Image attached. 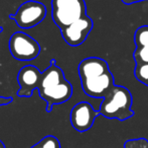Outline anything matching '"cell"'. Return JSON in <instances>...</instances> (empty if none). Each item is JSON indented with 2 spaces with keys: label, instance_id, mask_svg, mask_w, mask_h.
Returning <instances> with one entry per match:
<instances>
[{
  "label": "cell",
  "instance_id": "cell-15",
  "mask_svg": "<svg viewBox=\"0 0 148 148\" xmlns=\"http://www.w3.org/2000/svg\"><path fill=\"white\" fill-rule=\"evenodd\" d=\"M0 148H5V146H4L3 142H2L1 140H0Z\"/></svg>",
  "mask_w": 148,
  "mask_h": 148
},
{
  "label": "cell",
  "instance_id": "cell-6",
  "mask_svg": "<svg viewBox=\"0 0 148 148\" xmlns=\"http://www.w3.org/2000/svg\"><path fill=\"white\" fill-rule=\"evenodd\" d=\"M94 22L90 16L86 15L80 19L76 20L70 26L60 30L62 39L69 46L78 47L82 45L92 32Z\"/></svg>",
  "mask_w": 148,
  "mask_h": 148
},
{
  "label": "cell",
  "instance_id": "cell-14",
  "mask_svg": "<svg viewBox=\"0 0 148 148\" xmlns=\"http://www.w3.org/2000/svg\"><path fill=\"white\" fill-rule=\"evenodd\" d=\"M124 4L126 5H130V4H134V3H138V2H142L145 0H121Z\"/></svg>",
  "mask_w": 148,
  "mask_h": 148
},
{
  "label": "cell",
  "instance_id": "cell-10",
  "mask_svg": "<svg viewBox=\"0 0 148 148\" xmlns=\"http://www.w3.org/2000/svg\"><path fill=\"white\" fill-rule=\"evenodd\" d=\"M136 49L133 57L138 63H148V26H142L136 30L134 34Z\"/></svg>",
  "mask_w": 148,
  "mask_h": 148
},
{
  "label": "cell",
  "instance_id": "cell-3",
  "mask_svg": "<svg viewBox=\"0 0 148 148\" xmlns=\"http://www.w3.org/2000/svg\"><path fill=\"white\" fill-rule=\"evenodd\" d=\"M86 15L85 0H51V17L60 30Z\"/></svg>",
  "mask_w": 148,
  "mask_h": 148
},
{
  "label": "cell",
  "instance_id": "cell-12",
  "mask_svg": "<svg viewBox=\"0 0 148 148\" xmlns=\"http://www.w3.org/2000/svg\"><path fill=\"white\" fill-rule=\"evenodd\" d=\"M30 148H60V143L57 137L49 135L43 137L38 143L34 144Z\"/></svg>",
  "mask_w": 148,
  "mask_h": 148
},
{
  "label": "cell",
  "instance_id": "cell-1",
  "mask_svg": "<svg viewBox=\"0 0 148 148\" xmlns=\"http://www.w3.org/2000/svg\"><path fill=\"white\" fill-rule=\"evenodd\" d=\"M38 92L39 97L47 103L45 111L47 113L51 112L53 106L66 103L72 97V84L66 79L64 71L56 64L55 59L41 73Z\"/></svg>",
  "mask_w": 148,
  "mask_h": 148
},
{
  "label": "cell",
  "instance_id": "cell-16",
  "mask_svg": "<svg viewBox=\"0 0 148 148\" xmlns=\"http://www.w3.org/2000/svg\"><path fill=\"white\" fill-rule=\"evenodd\" d=\"M1 33H2V28L0 26V34H1Z\"/></svg>",
  "mask_w": 148,
  "mask_h": 148
},
{
  "label": "cell",
  "instance_id": "cell-7",
  "mask_svg": "<svg viewBox=\"0 0 148 148\" xmlns=\"http://www.w3.org/2000/svg\"><path fill=\"white\" fill-rule=\"evenodd\" d=\"M98 115H100L99 111H96L91 104L81 101L74 106L71 111V124L78 132H86L93 127Z\"/></svg>",
  "mask_w": 148,
  "mask_h": 148
},
{
  "label": "cell",
  "instance_id": "cell-8",
  "mask_svg": "<svg viewBox=\"0 0 148 148\" xmlns=\"http://www.w3.org/2000/svg\"><path fill=\"white\" fill-rule=\"evenodd\" d=\"M81 84L84 92L88 97L95 99H103L112 87L115 85L114 76L111 71L95 77L81 79Z\"/></svg>",
  "mask_w": 148,
  "mask_h": 148
},
{
  "label": "cell",
  "instance_id": "cell-5",
  "mask_svg": "<svg viewBox=\"0 0 148 148\" xmlns=\"http://www.w3.org/2000/svg\"><path fill=\"white\" fill-rule=\"evenodd\" d=\"M9 50L18 61H31L40 53V46L33 38L23 32H16L10 37Z\"/></svg>",
  "mask_w": 148,
  "mask_h": 148
},
{
  "label": "cell",
  "instance_id": "cell-9",
  "mask_svg": "<svg viewBox=\"0 0 148 148\" xmlns=\"http://www.w3.org/2000/svg\"><path fill=\"white\" fill-rule=\"evenodd\" d=\"M41 73L33 65H26L19 70L17 74V81L19 89L17 91L18 97H29L32 95L34 89H38L41 80Z\"/></svg>",
  "mask_w": 148,
  "mask_h": 148
},
{
  "label": "cell",
  "instance_id": "cell-11",
  "mask_svg": "<svg viewBox=\"0 0 148 148\" xmlns=\"http://www.w3.org/2000/svg\"><path fill=\"white\" fill-rule=\"evenodd\" d=\"M134 74L137 80L148 86V63L136 64L134 69Z\"/></svg>",
  "mask_w": 148,
  "mask_h": 148
},
{
  "label": "cell",
  "instance_id": "cell-13",
  "mask_svg": "<svg viewBox=\"0 0 148 148\" xmlns=\"http://www.w3.org/2000/svg\"><path fill=\"white\" fill-rule=\"evenodd\" d=\"M12 101V97H0V106L8 105Z\"/></svg>",
  "mask_w": 148,
  "mask_h": 148
},
{
  "label": "cell",
  "instance_id": "cell-4",
  "mask_svg": "<svg viewBox=\"0 0 148 148\" xmlns=\"http://www.w3.org/2000/svg\"><path fill=\"white\" fill-rule=\"evenodd\" d=\"M47 7L45 4L34 0L22 3L14 14H10L9 18L13 19L20 28H31L39 24L47 15Z\"/></svg>",
  "mask_w": 148,
  "mask_h": 148
},
{
  "label": "cell",
  "instance_id": "cell-2",
  "mask_svg": "<svg viewBox=\"0 0 148 148\" xmlns=\"http://www.w3.org/2000/svg\"><path fill=\"white\" fill-rule=\"evenodd\" d=\"M132 103L133 97L128 88L121 85H114L103 97L99 114L107 119L126 121L134 116Z\"/></svg>",
  "mask_w": 148,
  "mask_h": 148
}]
</instances>
